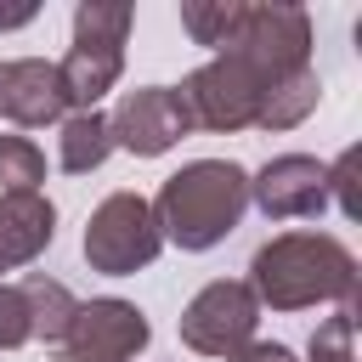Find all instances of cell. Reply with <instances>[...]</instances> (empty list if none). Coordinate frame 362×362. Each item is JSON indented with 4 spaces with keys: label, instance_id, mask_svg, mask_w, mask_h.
Wrapping results in <instances>:
<instances>
[{
    "label": "cell",
    "instance_id": "cell-15",
    "mask_svg": "<svg viewBox=\"0 0 362 362\" xmlns=\"http://www.w3.org/2000/svg\"><path fill=\"white\" fill-rule=\"evenodd\" d=\"M317 96H322V85H317V68H300V74H288L283 85H272L266 96H260V113H255V130H294L311 107H317Z\"/></svg>",
    "mask_w": 362,
    "mask_h": 362
},
{
    "label": "cell",
    "instance_id": "cell-4",
    "mask_svg": "<svg viewBox=\"0 0 362 362\" xmlns=\"http://www.w3.org/2000/svg\"><path fill=\"white\" fill-rule=\"evenodd\" d=\"M158 249H164V232H158L153 198L141 192H107L85 221V260L102 277H130L153 266Z\"/></svg>",
    "mask_w": 362,
    "mask_h": 362
},
{
    "label": "cell",
    "instance_id": "cell-21",
    "mask_svg": "<svg viewBox=\"0 0 362 362\" xmlns=\"http://www.w3.org/2000/svg\"><path fill=\"white\" fill-rule=\"evenodd\" d=\"M0 113H6V62H0Z\"/></svg>",
    "mask_w": 362,
    "mask_h": 362
},
{
    "label": "cell",
    "instance_id": "cell-5",
    "mask_svg": "<svg viewBox=\"0 0 362 362\" xmlns=\"http://www.w3.org/2000/svg\"><path fill=\"white\" fill-rule=\"evenodd\" d=\"M215 57H243L266 85H283L288 74L311 68V17L300 6H243L232 40Z\"/></svg>",
    "mask_w": 362,
    "mask_h": 362
},
{
    "label": "cell",
    "instance_id": "cell-10",
    "mask_svg": "<svg viewBox=\"0 0 362 362\" xmlns=\"http://www.w3.org/2000/svg\"><path fill=\"white\" fill-rule=\"evenodd\" d=\"M74 305L79 300L57 277H45V272H28L17 283H0V351H17L28 339L57 345L62 328H68V317H74Z\"/></svg>",
    "mask_w": 362,
    "mask_h": 362
},
{
    "label": "cell",
    "instance_id": "cell-16",
    "mask_svg": "<svg viewBox=\"0 0 362 362\" xmlns=\"http://www.w3.org/2000/svg\"><path fill=\"white\" fill-rule=\"evenodd\" d=\"M238 17H243V0H187V6H181V28H187L198 45H209V51H221V45L232 40Z\"/></svg>",
    "mask_w": 362,
    "mask_h": 362
},
{
    "label": "cell",
    "instance_id": "cell-20",
    "mask_svg": "<svg viewBox=\"0 0 362 362\" xmlns=\"http://www.w3.org/2000/svg\"><path fill=\"white\" fill-rule=\"evenodd\" d=\"M40 17V6L34 0H17V6H0V28H23V23H34Z\"/></svg>",
    "mask_w": 362,
    "mask_h": 362
},
{
    "label": "cell",
    "instance_id": "cell-9",
    "mask_svg": "<svg viewBox=\"0 0 362 362\" xmlns=\"http://www.w3.org/2000/svg\"><path fill=\"white\" fill-rule=\"evenodd\" d=\"M107 130H113V147H130L136 158H158V153H170L192 130V119H187L181 90L141 85V90H124L119 96V107L107 113Z\"/></svg>",
    "mask_w": 362,
    "mask_h": 362
},
{
    "label": "cell",
    "instance_id": "cell-8",
    "mask_svg": "<svg viewBox=\"0 0 362 362\" xmlns=\"http://www.w3.org/2000/svg\"><path fill=\"white\" fill-rule=\"evenodd\" d=\"M255 328H260V300L238 277L204 283L181 311V345H192L198 356H238L243 345H255Z\"/></svg>",
    "mask_w": 362,
    "mask_h": 362
},
{
    "label": "cell",
    "instance_id": "cell-6",
    "mask_svg": "<svg viewBox=\"0 0 362 362\" xmlns=\"http://www.w3.org/2000/svg\"><path fill=\"white\" fill-rule=\"evenodd\" d=\"M153 339V322L130 300H79L62 339L51 345L57 362H136Z\"/></svg>",
    "mask_w": 362,
    "mask_h": 362
},
{
    "label": "cell",
    "instance_id": "cell-13",
    "mask_svg": "<svg viewBox=\"0 0 362 362\" xmlns=\"http://www.w3.org/2000/svg\"><path fill=\"white\" fill-rule=\"evenodd\" d=\"M57 238V209L45 192H0V272L40 260Z\"/></svg>",
    "mask_w": 362,
    "mask_h": 362
},
{
    "label": "cell",
    "instance_id": "cell-12",
    "mask_svg": "<svg viewBox=\"0 0 362 362\" xmlns=\"http://www.w3.org/2000/svg\"><path fill=\"white\" fill-rule=\"evenodd\" d=\"M6 119L23 130L40 124H62L68 119V96H62V74L45 57H17L6 62Z\"/></svg>",
    "mask_w": 362,
    "mask_h": 362
},
{
    "label": "cell",
    "instance_id": "cell-7",
    "mask_svg": "<svg viewBox=\"0 0 362 362\" xmlns=\"http://www.w3.org/2000/svg\"><path fill=\"white\" fill-rule=\"evenodd\" d=\"M272 85L243 62V57H209L204 68H192L181 79V102H187V119L192 130H249L255 113H260V96Z\"/></svg>",
    "mask_w": 362,
    "mask_h": 362
},
{
    "label": "cell",
    "instance_id": "cell-2",
    "mask_svg": "<svg viewBox=\"0 0 362 362\" xmlns=\"http://www.w3.org/2000/svg\"><path fill=\"white\" fill-rule=\"evenodd\" d=\"M243 209H249V175L232 158H192L153 198V215H158L164 243H175L187 255L215 249L243 221Z\"/></svg>",
    "mask_w": 362,
    "mask_h": 362
},
{
    "label": "cell",
    "instance_id": "cell-1",
    "mask_svg": "<svg viewBox=\"0 0 362 362\" xmlns=\"http://www.w3.org/2000/svg\"><path fill=\"white\" fill-rule=\"evenodd\" d=\"M249 288L272 311H305V305H351L356 300V255L328 232H283L255 249Z\"/></svg>",
    "mask_w": 362,
    "mask_h": 362
},
{
    "label": "cell",
    "instance_id": "cell-18",
    "mask_svg": "<svg viewBox=\"0 0 362 362\" xmlns=\"http://www.w3.org/2000/svg\"><path fill=\"white\" fill-rule=\"evenodd\" d=\"M356 170H362V147H345V153H339V164H328V198H339V215H345V221H362Z\"/></svg>",
    "mask_w": 362,
    "mask_h": 362
},
{
    "label": "cell",
    "instance_id": "cell-3",
    "mask_svg": "<svg viewBox=\"0 0 362 362\" xmlns=\"http://www.w3.org/2000/svg\"><path fill=\"white\" fill-rule=\"evenodd\" d=\"M130 17H136L130 6L79 0V11H74V45H68V57L57 62V74H62V96H68L74 113H90V107L119 85Z\"/></svg>",
    "mask_w": 362,
    "mask_h": 362
},
{
    "label": "cell",
    "instance_id": "cell-17",
    "mask_svg": "<svg viewBox=\"0 0 362 362\" xmlns=\"http://www.w3.org/2000/svg\"><path fill=\"white\" fill-rule=\"evenodd\" d=\"M45 153L28 136H0V192H40Z\"/></svg>",
    "mask_w": 362,
    "mask_h": 362
},
{
    "label": "cell",
    "instance_id": "cell-14",
    "mask_svg": "<svg viewBox=\"0 0 362 362\" xmlns=\"http://www.w3.org/2000/svg\"><path fill=\"white\" fill-rule=\"evenodd\" d=\"M113 153V130H107V113H68L62 119V147H57V164L68 170V175H85V170H96L102 158Z\"/></svg>",
    "mask_w": 362,
    "mask_h": 362
},
{
    "label": "cell",
    "instance_id": "cell-11",
    "mask_svg": "<svg viewBox=\"0 0 362 362\" xmlns=\"http://www.w3.org/2000/svg\"><path fill=\"white\" fill-rule=\"evenodd\" d=\"M249 198L266 209V221H311L328 209V164L311 153H277L260 175H249Z\"/></svg>",
    "mask_w": 362,
    "mask_h": 362
},
{
    "label": "cell",
    "instance_id": "cell-19",
    "mask_svg": "<svg viewBox=\"0 0 362 362\" xmlns=\"http://www.w3.org/2000/svg\"><path fill=\"white\" fill-rule=\"evenodd\" d=\"M226 362H294V351L277 345V339H255V345H243V351L226 356Z\"/></svg>",
    "mask_w": 362,
    "mask_h": 362
}]
</instances>
